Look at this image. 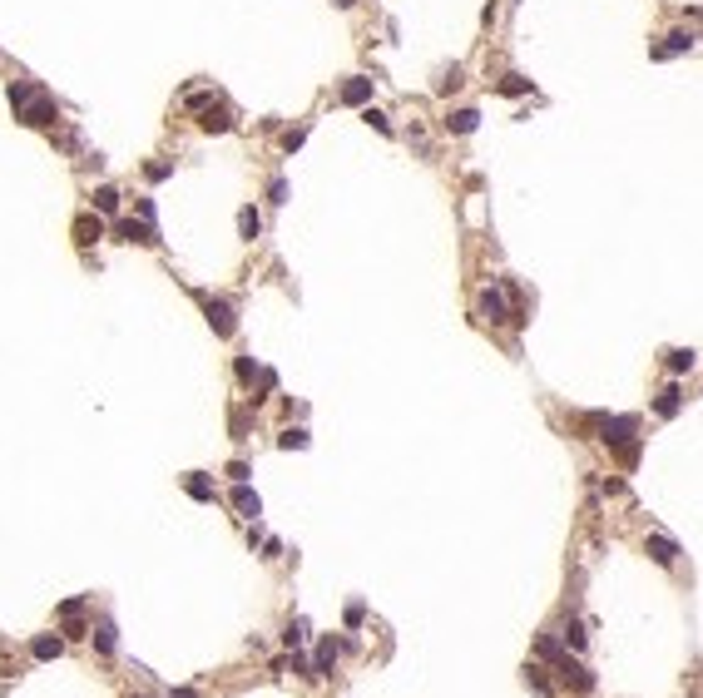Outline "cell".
<instances>
[{
	"mask_svg": "<svg viewBox=\"0 0 703 698\" xmlns=\"http://www.w3.org/2000/svg\"><path fill=\"white\" fill-rule=\"evenodd\" d=\"M525 679L535 684V694H550V679H545V669H540V664H530V669H525Z\"/></svg>",
	"mask_w": 703,
	"mask_h": 698,
	"instance_id": "f546056e",
	"label": "cell"
},
{
	"mask_svg": "<svg viewBox=\"0 0 703 698\" xmlns=\"http://www.w3.org/2000/svg\"><path fill=\"white\" fill-rule=\"evenodd\" d=\"M268 199H273V203H288V184H283V179H273V184H268Z\"/></svg>",
	"mask_w": 703,
	"mask_h": 698,
	"instance_id": "4dcf8cb0",
	"label": "cell"
},
{
	"mask_svg": "<svg viewBox=\"0 0 703 698\" xmlns=\"http://www.w3.org/2000/svg\"><path fill=\"white\" fill-rule=\"evenodd\" d=\"M184 491H189L194 500H213V486H208L203 471H189V476H184Z\"/></svg>",
	"mask_w": 703,
	"mask_h": 698,
	"instance_id": "2e32d148",
	"label": "cell"
},
{
	"mask_svg": "<svg viewBox=\"0 0 703 698\" xmlns=\"http://www.w3.org/2000/svg\"><path fill=\"white\" fill-rule=\"evenodd\" d=\"M694 50V30H674V35H664V45L654 50V60H664V55H689Z\"/></svg>",
	"mask_w": 703,
	"mask_h": 698,
	"instance_id": "30bf717a",
	"label": "cell"
},
{
	"mask_svg": "<svg viewBox=\"0 0 703 698\" xmlns=\"http://www.w3.org/2000/svg\"><path fill=\"white\" fill-rule=\"evenodd\" d=\"M124 243H139V248H154L159 243V233H154V223H134V218H124L119 228H114Z\"/></svg>",
	"mask_w": 703,
	"mask_h": 698,
	"instance_id": "5b68a950",
	"label": "cell"
},
{
	"mask_svg": "<svg viewBox=\"0 0 703 698\" xmlns=\"http://www.w3.org/2000/svg\"><path fill=\"white\" fill-rule=\"evenodd\" d=\"M337 654H342V644L327 634L322 644H317V659H312V679H322V674H332V664H337Z\"/></svg>",
	"mask_w": 703,
	"mask_h": 698,
	"instance_id": "52a82bcc",
	"label": "cell"
},
{
	"mask_svg": "<svg viewBox=\"0 0 703 698\" xmlns=\"http://www.w3.org/2000/svg\"><path fill=\"white\" fill-rule=\"evenodd\" d=\"M476 124H481L476 109H451V114H446V129H451V134H476Z\"/></svg>",
	"mask_w": 703,
	"mask_h": 698,
	"instance_id": "4fadbf2b",
	"label": "cell"
},
{
	"mask_svg": "<svg viewBox=\"0 0 703 698\" xmlns=\"http://www.w3.org/2000/svg\"><path fill=\"white\" fill-rule=\"evenodd\" d=\"M649 555H654L659 565H674V560H679V545H674L669 535H649Z\"/></svg>",
	"mask_w": 703,
	"mask_h": 698,
	"instance_id": "5bb4252c",
	"label": "cell"
},
{
	"mask_svg": "<svg viewBox=\"0 0 703 698\" xmlns=\"http://www.w3.org/2000/svg\"><path fill=\"white\" fill-rule=\"evenodd\" d=\"M481 312H486L491 322H510V312H505V293H501V288H486V293H481Z\"/></svg>",
	"mask_w": 703,
	"mask_h": 698,
	"instance_id": "7c38bea8",
	"label": "cell"
},
{
	"mask_svg": "<svg viewBox=\"0 0 703 698\" xmlns=\"http://www.w3.org/2000/svg\"><path fill=\"white\" fill-rule=\"evenodd\" d=\"M540 654H545V659H550V664L560 669V679H565V684H575L580 694H590V689H595V674H590L585 664H575V659H565L555 639H540Z\"/></svg>",
	"mask_w": 703,
	"mask_h": 698,
	"instance_id": "7a4b0ae2",
	"label": "cell"
},
{
	"mask_svg": "<svg viewBox=\"0 0 703 698\" xmlns=\"http://www.w3.org/2000/svg\"><path fill=\"white\" fill-rule=\"evenodd\" d=\"M595 426H600L609 446H629V436H634V416H595Z\"/></svg>",
	"mask_w": 703,
	"mask_h": 698,
	"instance_id": "3957f363",
	"label": "cell"
},
{
	"mask_svg": "<svg viewBox=\"0 0 703 698\" xmlns=\"http://www.w3.org/2000/svg\"><path fill=\"white\" fill-rule=\"evenodd\" d=\"M203 312H208V327L218 332V337H233V327H238V317H233V307L218 298H203Z\"/></svg>",
	"mask_w": 703,
	"mask_h": 698,
	"instance_id": "277c9868",
	"label": "cell"
},
{
	"mask_svg": "<svg viewBox=\"0 0 703 698\" xmlns=\"http://www.w3.org/2000/svg\"><path fill=\"white\" fill-rule=\"evenodd\" d=\"M174 698H199V694L194 689H174Z\"/></svg>",
	"mask_w": 703,
	"mask_h": 698,
	"instance_id": "1f68e13d",
	"label": "cell"
},
{
	"mask_svg": "<svg viewBox=\"0 0 703 698\" xmlns=\"http://www.w3.org/2000/svg\"><path fill=\"white\" fill-rule=\"evenodd\" d=\"M95 644H100V654H114V624H100V629H95Z\"/></svg>",
	"mask_w": 703,
	"mask_h": 698,
	"instance_id": "4316f807",
	"label": "cell"
},
{
	"mask_svg": "<svg viewBox=\"0 0 703 698\" xmlns=\"http://www.w3.org/2000/svg\"><path fill=\"white\" fill-rule=\"evenodd\" d=\"M169 174H174V164H144V179H149V184H164Z\"/></svg>",
	"mask_w": 703,
	"mask_h": 698,
	"instance_id": "f1b7e54d",
	"label": "cell"
},
{
	"mask_svg": "<svg viewBox=\"0 0 703 698\" xmlns=\"http://www.w3.org/2000/svg\"><path fill=\"white\" fill-rule=\"evenodd\" d=\"M283 644H288V649H302V644H307V624H302V619H293V624H288Z\"/></svg>",
	"mask_w": 703,
	"mask_h": 698,
	"instance_id": "cb8c5ba5",
	"label": "cell"
},
{
	"mask_svg": "<svg viewBox=\"0 0 703 698\" xmlns=\"http://www.w3.org/2000/svg\"><path fill=\"white\" fill-rule=\"evenodd\" d=\"M585 639H590V634H585V624H580V619H570V624H565V644H570V649H585Z\"/></svg>",
	"mask_w": 703,
	"mask_h": 698,
	"instance_id": "d4e9b609",
	"label": "cell"
},
{
	"mask_svg": "<svg viewBox=\"0 0 703 698\" xmlns=\"http://www.w3.org/2000/svg\"><path fill=\"white\" fill-rule=\"evenodd\" d=\"M278 446H283V451H307V431H302V426H288V431L278 436Z\"/></svg>",
	"mask_w": 703,
	"mask_h": 698,
	"instance_id": "44dd1931",
	"label": "cell"
},
{
	"mask_svg": "<svg viewBox=\"0 0 703 698\" xmlns=\"http://www.w3.org/2000/svg\"><path fill=\"white\" fill-rule=\"evenodd\" d=\"M258 228H263L258 208H243V213H238V233H243V238H258Z\"/></svg>",
	"mask_w": 703,
	"mask_h": 698,
	"instance_id": "7402d4cb",
	"label": "cell"
},
{
	"mask_svg": "<svg viewBox=\"0 0 703 698\" xmlns=\"http://www.w3.org/2000/svg\"><path fill=\"white\" fill-rule=\"evenodd\" d=\"M679 406H684V392H679V387H664L659 401H654V411H659V416H679Z\"/></svg>",
	"mask_w": 703,
	"mask_h": 698,
	"instance_id": "9a60e30c",
	"label": "cell"
},
{
	"mask_svg": "<svg viewBox=\"0 0 703 698\" xmlns=\"http://www.w3.org/2000/svg\"><path fill=\"white\" fill-rule=\"evenodd\" d=\"M501 95H505V100H520V95H530V80H525V75H505V80H501Z\"/></svg>",
	"mask_w": 703,
	"mask_h": 698,
	"instance_id": "d6986e66",
	"label": "cell"
},
{
	"mask_svg": "<svg viewBox=\"0 0 703 698\" xmlns=\"http://www.w3.org/2000/svg\"><path fill=\"white\" fill-rule=\"evenodd\" d=\"M233 510H238V515H248V520H258V515H263V500L248 491V481H238V491H233Z\"/></svg>",
	"mask_w": 703,
	"mask_h": 698,
	"instance_id": "8fae6325",
	"label": "cell"
},
{
	"mask_svg": "<svg viewBox=\"0 0 703 698\" xmlns=\"http://www.w3.org/2000/svg\"><path fill=\"white\" fill-rule=\"evenodd\" d=\"M362 119H367V124H372V129H377V134H392V119H387V114H382V109H367V114H362Z\"/></svg>",
	"mask_w": 703,
	"mask_h": 698,
	"instance_id": "83f0119b",
	"label": "cell"
},
{
	"mask_svg": "<svg viewBox=\"0 0 703 698\" xmlns=\"http://www.w3.org/2000/svg\"><path fill=\"white\" fill-rule=\"evenodd\" d=\"M199 129H208V134H228V129H233V114H228L223 104H203Z\"/></svg>",
	"mask_w": 703,
	"mask_h": 698,
	"instance_id": "ba28073f",
	"label": "cell"
},
{
	"mask_svg": "<svg viewBox=\"0 0 703 698\" xmlns=\"http://www.w3.org/2000/svg\"><path fill=\"white\" fill-rule=\"evenodd\" d=\"M337 5H342V10H352V5H357V0H337Z\"/></svg>",
	"mask_w": 703,
	"mask_h": 698,
	"instance_id": "d6a6232c",
	"label": "cell"
},
{
	"mask_svg": "<svg viewBox=\"0 0 703 698\" xmlns=\"http://www.w3.org/2000/svg\"><path fill=\"white\" fill-rule=\"evenodd\" d=\"M337 100H342V104H367V100H372V80H367V75H352V80H342Z\"/></svg>",
	"mask_w": 703,
	"mask_h": 698,
	"instance_id": "8992f818",
	"label": "cell"
},
{
	"mask_svg": "<svg viewBox=\"0 0 703 698\" xmlns=\"http://www.w3.org/2000/svg\"><path fill=\"white\" fill-rule=\"evenodd\" d=\"M461 85H466V70H461V65L441 70V80H436V90H441V95H451V90H461Z\"/></svg>",
	"mask_w": 703,
	"mask_h": 698,
	"instance_id": "ac0fdd59",
	"label": "cell"
},
{
	"mask_svg": "<svg viewBox=\"0 0 703 698\" xmlns=\"http://www.w3.org/2000/svg\"><path fill=\"white\" fill-rule=\"evenodd\" d=\"M95 208H100V213H119V189L100 184V189H95Z\"/></svg>",
	"mask_w": 703,
	"mask_h": 698,
	"instance_id": "ffe728a7",
	"label": "cell"
},
{
	"mask_svg": "<svg viewBox=\"0 0 703 698\" xmlns=\"http://www.w3.org/2000/svg\"><path fill=\"white\" fill-rule=\"evenodd\" d=\"M694 357H699L694 347H689V352H684V347H679V352H669V372H694Z\"/></svg>",
	"mask_w": 703,
	"mask_h": 698,
	"instance_id": "603a6c76",
	"label": "cell"
},
{
	"mask_svg": "<svg viewBox=\"0 0 703 698\" xmlns=\"http://www.w3.org/2000/svg\"><path fill=\"white\" fill-rule=\"evenodd\" d=\"M302 144H307V124H298V129H288V134H283V149H288V154L302 149Z\"/></svg>",
	"mask_w": 703,
	"mask_h": 698,
	"instance_id": "484cf974",
	"label": "cell"
},
{
	"mask_svg": "<svg viewBox=\"0 0 703 698\" xmlns=\"http://www.w3.org/2000/svg\"><path fill=\"white\" fill-rule=\"evenodd\" d=\"M10 109H15V119L20 124H30V129H50V124H60V104L50 100L40 85H25V80H10Z\"/></svg>",
	"mask_w": 703,
	"mask_h": 698,
	"instance_id": "6da1fadb",
	"label": "cell"
},
{
	"mask_svg": "<svg viewBox=\"0 0 703 698\" xmlns=\"http://www.w3.org/2000/svg\"><path fill=\"white\" fill-rule=\"evenodd\" d=\"M100 238H104V223L95 213H80V218H75V243L90 248V243H100Z\"/></svg>",
	"mask_w": 703,
	"mask_h": 698,
	"instance_id": "9c48e42d",
	"label": "cell"
},
{
	"mask_svg": "<svg viewBox=\"0 0 703 698\" xmlns=\"http://www.w3.org/2000/svg\"><path fill=\"white\" fill-rule=\"evenodd\" d=\"M60 649H65V644H60L55 634H40V639L30 644V654H35V659H60Z\"/></svg>",
	"mask_w": 703,
	"mask_h": 698,
	"instance_id": "e0dca14e",
	"label": "cell"
}]
</instances>
